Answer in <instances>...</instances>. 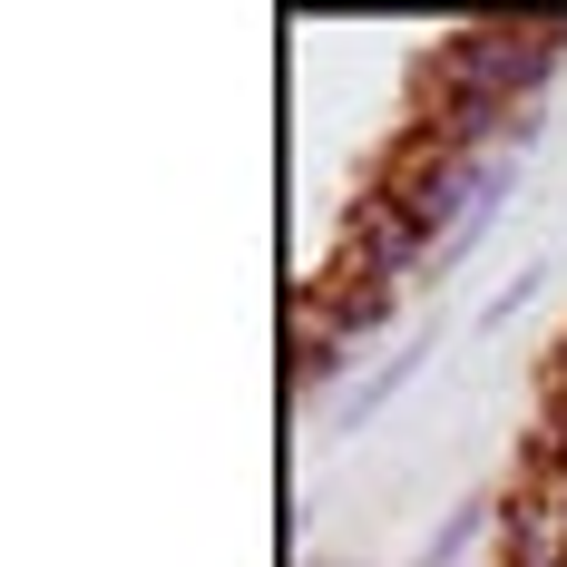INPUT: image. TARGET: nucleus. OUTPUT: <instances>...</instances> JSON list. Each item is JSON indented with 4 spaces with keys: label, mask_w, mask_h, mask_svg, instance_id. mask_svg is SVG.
<instances>
[{
    "label": "nucleus",
    "mask_w": 567,
    "mask_h": 567,
    "mask_svg": "<svg viewBox=\"0 0 567 567\" xmlns=\"http://www.w3.org/2000/svg\"><path fill=\"white\" fill-rule=\"evenodd\" d=\"M480 518H489V509H480V499H470V509H460L451 528H441V538H431V558H421V567H451L460 548H470V538H480Z\"/></svg>",
    "instance_id": "f257e3e1"
}]
</instances>
